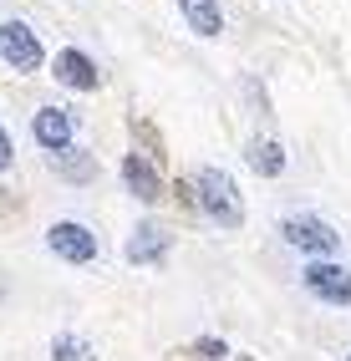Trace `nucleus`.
<instances>
[{
	"mask_svg": "<svg viewBox=\"0 0 351 361\" xmlns=\"http://www.w3.org/2000/svg\"><path fill=\"white\" fill-rule=\"evenodd\" d=\"M51 356H56V361H97L82 336H56V341H51Z\"/></svg>",
	"mask_w": 351,
	"mask_h": 361,
	"instance_id": "obj_12",
	"label": "nucleus"
},
{
	"mask_svg": "<svg viewBox=\"0 0 351 361\" xmlns=\"http://www.w3.org/2000/svg\"><path fill=\"white\" fill-rule=\"evenodd\" d=\"M346 361H351V356H346Z\"/></svg>",
	"mask_w": 351,
	"mask_h": 361,
	"instance_id": "obj_16",
	"label": "nucleus"
},
{
	"mask_svg": "<svg viewBox=\"0 0 351 361\" xmlns=\"http://www.w3.org/2000/svg\"><path fill=\"white\" fill-rule=\"evenodd\" d=\"M46 245H51V255L66 259V264H92L97 259V239H92V229L77 224V219H56L46 229Z\"/></svg>",
	"mask_w": 351,
	"mask_h": 361,
	"instance_id": "obj_3",
	"label": "nucleus"
},
{
	"mask_svg": "<svg viewBox=\"0 0 351 361\" xmlns=\"http://www.w3.org/2000/svg\"><path fill=\"white\" fill-rule=\"evenodd\" d=\"M194 199L219 229H240L245 224V199H240V188H234V178L224 168H199L194 173Z\"/></svg>",
	"mask_w": 351,
	"mask_h": 361,
	"instance_id": "obj_1",
	"label": "nucleus"
},
{
	"mask_svg": "<svg viewBox=\"0 0 351 361\" xmlns=\"http://www.w3.org/2000/svg\"><path fill=\"white\" fill-rule=\"evenodd\" d=\"M51 158H56V168H61L66 178H92V173H97V163H92L87 153L72 158V148H61V153H51Z\"/></svg>",
	"mask_w": 351,
	"mask_h": 361,
	"instance_id": "obj_13",
	"label": "nucleus"
},
{
	"mask_svg": "<svg viewBox=\"0 0 351 361\" xmlns=\"http://www.w3.org/2000/svg\"><path fill=\"white\" fill-rule=\"evenodd\" d=\"M51 71H56V82H61V87H77V92H92V87H97V66H92V56L77 51V46L56 51Z\"/></svg>",
	"mask_w": 351,
	"mask_h": 361,
	"instance_id": "obj_6",
	"label": "nucleus"
},
{
	"mask_svg": "<svg viewBox=\"0 0 351 361\" xmlns=\"http://www.w3.org/2000/svg\"><path fill=\"white\" fill-rule=\"evenodd\" d=\"M123 178H128V188H133V194L143 199V204H153V199L163 194V178H158V168H153L148 158H137V153H128V158H123Z\"/></svg>",
	"mask_w": 351,
	"mask_h": 361,
	"instance_id": "obj_8",
	"label": "nucleus"
},
{
	"mask_svg": "<svg viewBox=\"0 0 351 361\" xmlns=\"http://www.w3.org/2000/svg\"><path fill=\"white\" fill-rule=\"evenodd\" d=\"M280 239L285 245H295V250H306V255H316V259H326V255H336V229L331 224H321L316 214H295V219H285L280 224Z\"/></svg>",
	"mask_w": 351,
	"mask_h": 361,
	"instance_id": "obj_2",
	"label": "nucleus"
},
{
	"mask_svg": "<svg viewBox=\"0 0 351 361\" xmlns=\"http://www.w3.org/2000/svg\"><path fill=\"white\" fill-rule=\"evenodd\" d=\"M16 163V148H11V133L0 128V173H6V168Z\"/></svg>",
	"mask_w": 351,
	"mask_h": 361,
	"instance_id": "obj_15",
	"label": "nucleus"
},
{
	"mask_svg": "<svg viewBox=\"0 0 351 361\" xmlns=\"http://www.w3.org/2000/svg\"><path fill=\"white\" fill-rule=\"evenodd\" d=\"M306 290L326 305H351V270L336 259H311L306 264Z\"/></svg>",
	"mask_w": 351,
	"mask_h": 361,
	"instance_id": "obj_4",
	"label": "nucleus"
},
{
	"mask_svg": "<svg viewBox=\"0 0 351 361\" xmlns=\"http://www.w3.org/2000/svg\"><path fill=\"white\" fill-rule=\"evenodd\" d=\"M0 56H6V66H16V71H36L41 66V41H36V31L26 20H6V26H0Z\"/></svg>",
	"mask_w": 351,
	"mask_h": 361,
	"instance_id": "obj_5",
	"label": "nucleus"
},
{
	"mask_svg": "<svg viewBox=\"0 0 351 361\" xmlns=\"http://www.w3.org/2000/svg\"><path fill=\"white\" fill-rule=\"evenodd\" d=\"M163 250H168V234H163L158 224H137L133 239H128V259L133 264H153Z\"/></svg>",
	"mask_w": 351,
	"mask_h": 361,
	"instance_id": "obj_10",
	"label": "nucleus"
},
{
	"mask_svg": "<svg viewBox=\"0 0 351 361\" xmlns=\"http://www.w3.org/2000/svg\"><path fill=\"white\" fill-rule=\"evenodd\" d=\"M31 133H36L41 148H51V153L72 148V117H66L61 107H41V112L31 117Z\"/></svg>",
	"mask_w": 351,
	"mask_h": 361,
	"instance_id": "obj_7",
	"label": "nucleus"
},
{
	"mask_svg": "<svg viewBox=\"0 0 351 361\" xmlns=\"http://www.w3.org/2000/svg\"><path fill=\"white\" fill-rule=\"evenodd\" d=\"M178 11H183V20H189L199 36H219L224 31V16H219L214 0H178Z\"/></svg>",
	"mask_w": 351,
	"mask_h": 361,
	"instance_id": "obj_11",
	"label": "nucleus"
},
{
	"mask_svg": "<svg viewBox=\"0 0 351 361\" xmlns=\"http://www.w3.org/2000/svg\"><path fill=\"white\" fill-rule=\"evenodd\" d=\"M194 351H199V356H204V361H224V356H229V346H224V341H219V336H204V341H199V346H194Z\"/></svg>",
	"mask_w": 351,
	"mask_h": 361,
	"instance_id": "obj_14",
	"label": "nucleus"
},
{
	"mask_svg": "<svg viewBox=\"0 0 351 361\" xmlns=\"http://www.w3.org/2000/svg\"><path fill=\"white\" fill-rule=\"evenodd\" d=\"M245 158H250V168L260 178H280V173H285V148H280L275 137H254L245 148Z\"/></svg>",
	"mask_w": 351,
	"mask_h": 361,
	"instance_id": "obj_9",
	"label": "nucleus"
}]
</instances>
